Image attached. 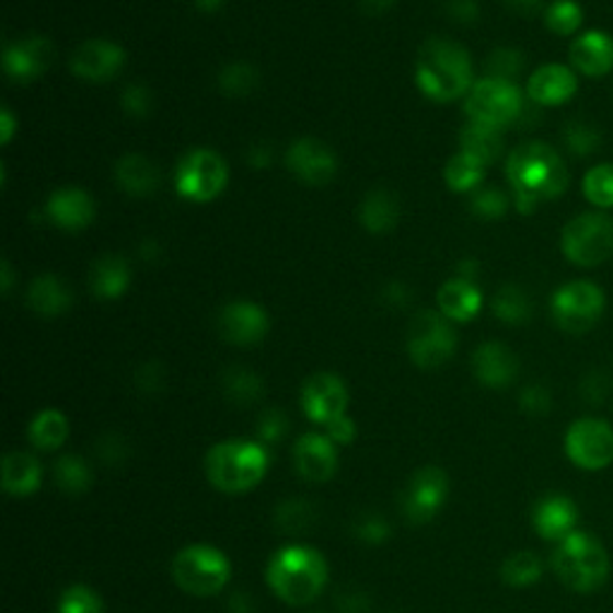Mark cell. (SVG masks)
<instances>
[{
	"label": "cell",
	"mask_w": 613,
	"mask_h": 613,
	"mask_svg": "<svg viewBox=\"0 0 613 613\" xmlns=\"http://www.w3.org/2000/svg\"><path fill=\"white\" fill-rule=\"evenodd\" d=\"M506 175L520 213H532L540 204L552 201L568 189L564 159L544 142H528L513 149L506 163Z\"/></svg>",
	"instance_id": "1"
},
{
	"label": "cell",
	"mask_w": 613,
	"mask_h": 613,
	"mask_svg": "<svg viewBox=\"0 0 613 613\" xmlns=\"http://www.w3.org/2000/svg\"><path fill=\"white\" fill-rule=\"evenodd\" d=\"M415 82L431 101H455L472 89V62L467 50L451 38H429L421 46Z\"/></svg>",
	"instance_id": "2"
},
{
	"label": "cell",
	"mask_w": 613,
	"mask_h": 613,
	"mask_svg": "<svg viewBox=\"0 0 613 613\" xmlns=\"http://www.w3.org/2000/svg\"><path fill=\"white\" fill-rule=\"evenodd\" d=\"M328 566L324 556L312 546L292 544L280 548V552L268 560L266 582L278 594V599L302 606L310 604L322 594L326 585Z\"/></svg>",
	"instance_id": "3"
},
{
	"label": "cell",
	"mask_w": 613,
	"mask_h": 613,
	"mask_svg": "<svg viewBox=\"0 0 613 613\" xmlns=\"http://www.w3.org/2000/svg\"><path fill=\"white\" fill-rule=\"evenodd\" d=\"M552 568L568 590L590 594L609 580L611 560L604 544L594 534L575 530L556 544Z\"/></svg>",
	"instance_id": "4"
},
{
	"label": "cell",
	"mask_w": 613,
	"mask_h": 613,
	"mask_svg": "<svg viewBox=\"0 0 613 613\" xmlns=\"http://www.w3.org/2000/svg\"><path fill=\"white\" fill-rule=\"evenodd\" d=\"M268 467L264 446L250 441H221L207 455V475L216 489L242 494L257 487Z\"/></svg>",
	"instance_id": "5"
},
{
	"label": "cell",
	"mask_w": 613,
	"mask_h": 613,
	"mask_svg": "<svg viewBox=\"0 0 613 613\" xmlns=\"http://www.w3.org/2000/svg\"><path fill=\"white\" fill-rule=\"evenodd\" d=\"M560 250L575 266L592 268L611 259L613 254V221L602 211H587L560 233Z\"/></svg>",
	"instance_id": "6"
},
{
	"label": "cell",
	"mask_w": 613,
	"mask_h": 613,
	"mask_svg": "<svg viewBox=\"0 0 613 613\" xmlns=\"http://www.w3.org/2000/svg\"><path fill=\"white\" fill-rule=\"evenodd\" d=\"M522 111H525V101H522L516 82L496 80V77H484L472 84L465 99L467 118L477 125L494 127V130L518 123Z\"/></svg>",
	"instance_id": "7"
},
{
	"label": "cell",
	"mask_w": 613,
	"mask_h": 613,
	"mask_svg": "<svg viewBox=\"0 0 613 613\" xmlns=\"http://www.w3.org/2000/svg\"><path fill=\"white\" fill-rule=\"evenodd\" d=\"M173 580L187 594H219L230 580V564L219 548L209 544L187 546L173 560Z\"/></svg>",
	"instance_id": "8"
},
{
	"label": "cell",
	"mask_w": 613,
	"mask_h": 613,
	"mask_svg": "<svg viewBox=\"0 0 613 613\" xmlns=\"http://www.w3.org/2000/svg\"><path fill=\"white\" fill-rule=\"evenodd\" d=\"M604 307V290L592 280H572V284L560 286L552 298L554 322L560 331L572 336L590 331L602 319Z\"/></svg>",
	"instance_id": "9"
},
{
	"label": "cell",
	"mask_w": 613,
	"mask_h": 613,
	"mask_svg": "<svg viewBox=\"0 0 613 613\" xmlns=\"http://www.w3.org/2000/svg\"><path fill=\"white\" fill-rule=\"evenodd\" d=\"M228 183V165L211 149H197L177 165V195L192 201H211L221 195Z\"/></svg>",
	"instance_id": "10"
},
{
	"label": "cell",
	"mask_w": 613,
	"mask_h": 613,
	"mask_svg": "<svg viewBox=\"0 0 613 613\" xmlns=\"http://www.w3.org/2000/svg\"><path fill=\"white\" fill-rule=\"evenodd\" d=\"M455 331L449 319L437 312H419L407 331V352L421 369H437L451 360Z\"/></svg>",
	"instance_id": "11"
},
{
	"label": "cell",
	"mask_w": 613,
	"mask_h": 613,
	"mask_svg": "<svg viewBox=\"0 0 613 613\" xmlns=\"http://www.w3.org/2000/svg\"><path fill=\"white\" fill-rule=\"evenodd\" d=\"M566 455L587 472H599L613 463V427L599 417L575 419L566 431Z\"/></svg>",
	"instance_id": "12"
},
{
	"label": "cell",
	"mask_w": 613,
	"mask_h": 613,
	"mask_svg": "<svg viewBox=\"0 0 613 613\" xmlns=\"http://www.w3.org/2000/svg\"><path fill=\"white\" fill-rule=\"evenodd\" d=\"M446 496H449V479L439 467H425L415 472V477L407 484L401 496V510L405 518L421 525L439 513Z\"/></svg>",
	"instance_id": "13"
},
{
	"label": "cell",
	"mask_w": 613,
	"mask_h": 613,
	"mask_svg": "<svg viewBox=\"0 0 613 613\" xmlns=\"http://www.w3.org/2000/svg\"><path fill=\"white\" fill-rule=\"evenodd\" d=\"M302 407L307 417L316 425H331V421L345 415L348 407V391L336 374H314L307 379L302 389Z\"/></svg>",
	"instance_id": "14"
},
{
	"label": "cell",
	"mask_w": 613,
	"mask_h": 613,
	"mask_svg": "<svg viewBox=\"0 0 613 613\" xmlns=\"http://www.w3.org/2000/svg\"><path fill=\"white\" fill-rule=\"evenodd\" d=\"M288 169L296 173L307 185H326L336 175V157L324 142L319 139H298L292 142L286 157Z\"/></svg>",
	"instance_id": "15"
},
{
	"label": "cell",
	"mask_w": 613,
	"mask_h": 613,
	"mask_svg": "<svg viewBox=\"0 0 613 613\" xmlns=\"http://www.w3.org/2000/svg\"><path fill=\"white\" fill-rule=\"evenodd\" d=\"M125 66V50L113 44L104 42V38H96V42H86L77 54L72 56L70 68L77 77L92 82H106L111 77L118 74Z\"/></svg>",
	"instance_id": "16"
},
{
	"label": "cell",
	"mask_w": 613,
	"mask_h": 613,
	"mask_svg": "<svg viewBox=\"0 0 613 613\" xmlns=\"http://www.w3.org/2000/svg\"><path fill=\"white\" fill-rule=\"evenodd\" d=\"M54 56H56L54 46H50L48 38L30 36V38H22V42L10 44L5 48L3 66L12 80L30 82L50 68Z\"/></svg>",
	"instance_id": "17"
},
{
	"label": "cell",
	"mask_w": 613,
	"mask_h": 613,
	"mask_svg": "<svg viewBox=\"0 0 613 613\" xmlns=\"http://www.w3.org/2000/svg\"><path fill=\"white\" fill-rule=\"evenodd\" d=\"M219 331L228 343L254 345L266 336L268 316L252 302H230L219 314Z\"/></svg>",
	"instance_id": "18"
},
{
	"label": "cell",
	"mask_w": 613,
	"mask_h": 613,
	"mask_svg": "<svg viewBox=\"0 0 613 613\" xmlns=\"http://www.w3.org/2000/svg\"><path fill=\"white\" fill-rule=\"evenodd\" d=\"M578 92V77L560 62H546L528 80V96L536 106H560Z\"/></svg>",
	"instance_id": "19"
},
{
	"label": "cell",
	"mask_w": 613,
	"mask_h": 613,
	"mask_svg": "<svg viewBox=\"0 0 613 613\" xmlns=\"http://www.w3.org/2000/svg\"><path fill=\"white\" fill-rule=\"evenodd\" d=\"M532 525L540 532L542 540L558 544L575 532V525H578V506L564 494L544 496L542 501L534 506Z\"/></svg>",
	"instance_id": "20"
},
{
	"label": "cell",
	"mask_w": 613,
	"mask_h": 613,
	"mask_svg": "<svg viewBox=\"0 0 613 613\" xmlns=\"http://www.w3.org/2000/svg\"><path fill=\"white\" fill-rule=\"evenodd\" d=\"M472 369L484 386L506 389L508 383L516 381L520 362L504 343H484L472 355Z\"/></svg>",
	"instance_id": "21"
},
{
	"label": "cell",
	"mask_w": 613,
	"mask_h": 613,
	"mask_svg": "<svg viewBox=\"0 0 613 613\" xmlns=\"http://www.w3.org/2000/svg\"><path fill=\"white\" fill-rule=\"evenodd\" d=\"M570 66L587 77L613 70V38L606 32H585L570 46Z\"/></svg>",
	"instance_id": "22"
},
{
	"label": "cell",
	"mask_w": 613,
	"mask_h": 613,
	"mask_svg": "<svg viewBox=\"0 0 613 613\" xmlns=\"http://www.w3.org/2000/svg\"><path fill=\"white\" fill-rule=\"evenodd\" d=\"M46 216L62 230H82L94 219V201L84 189L62 187L48 197Z\"/></svg>",
	"instance_id": "23"
},
{
	"label": "cell",
	"mask_w": 613,
	"mask_h": 613,
	"mask_svg": "<svg viewBox=\"0 0 613 613\" xmlns=\"http://www.w3.org/2000/svg\"><path fill=\"white\" fill-rule=\"evenodd\" d=\"M298 472L310 482H328L336 472L334 441L322 433H307L296 446Z\"/></svg>",
	"instance_id": "24"
},
{
	"label": "cell",
	"mask_w": 613,
	"mask_h": 613,
	"mask_svg": "<svg viewBox=\"0 0 613 613\" xmlns=\"http://www.w3.org/2000/svg\"><path fill=\"white\" fill-rule=\"evenodd\" d=\"M439 310L451 322H472L482 310V292L467 278L446 280L439 290Z\"/></svg>",
	"instance_id": "25"
},
{
	"label": "cell",
	"mask_w": 613,
	"mask_h": 613,
	"mask_svg": "<svg viewBox=\"0 0 613 613\" xmlns=\"http://www.w3.org/2000/svg\"><path fill=\"white\" fill-rule=\"evenodd\" d=\"M115 181L127 192V195L135 197H147L153 189L159 187L161 175L159 169L153 165L142 153H127L115 165Z\"/></svg>",
	"instance_id": "26"
},
{
	"label": "cell",
	"mask_w": 613,
	"mask_h": 613,
	"mask_svg": "<svg viewBox=\"0 0 613 613\" xmlns=\"http://www.w3.org/2000/svg\"><path fill=\"white\" fill-rule=\"evenodd\" d=\"M27 300L32 310L44 316H58L62 312H68L72 304L70 288L54 274H44L34 278L27 292Z\"/></svg>",
	"instance_id": "27"
},
{
	"label": "cell",
	"mask_w": 613,
	"mask_h": 613,
	"mask_svg": "<svg viewBox=\"0 0 613 613\" xmlns=\"http://www.w3.org/2000/svg\"><path fill=\"white\" fill-rule=\"evenodd\" d=\"M42 484V465L30 453H8L3 460V487L12 496H27Z\"/></svg>",
	"instance_id": "28"
},
{
	"label": "cell",
	"mask_w": 613,
	"mask_h": 613,
	"mask_svg": "<svg viewBox=\"0 0 613 613\" xmlns=\"http://www.w3.org/2000/svg\"><path fill=\"white\" fill-rule=\"evenodd\" d=\"M130 286V266L123 257H101L92 268V290L101 300H115Z\"/></svg>",
	"instance_id": "29"
},
{
	"label": "cell",
	"mask_w": 613,
	"mask_h": 613,
	"mask_svg": "<svg viewBox=\"0 0 613 613\" xmlns=\"http://www.w3.org/2000/svg\"><path fill=\"white\" fill-rule=\"evenodd\" d=\"M398 199L389 189H374L360 204V221L369 233H386L398 223Z\"/></svg>",
	"instance_id": "30"
},
{
	"label": "cell",
	"mask_w": 613,
	"mask_h": 613,
	"mask_svg": "<svg viewBox=\"0 0 613 613\" xmlns=\"http://www.w3.org/2000/svg\"><path fill=\"white\" fill-rule=\"evenodd\" d=\"M460 151L467 153V157L477 159L482 165H489L501 157L504 151V139L501 130H494L487 125L470 123L463 132H460Z\"/></svg>",
	"instance_id": "31"
},
{
	"label": "cell",
	"mask_w": 613,
	"mask_h": 613,
	"mask_svg": "<svg viewBox=\"0 0 613 613\" xmlns=\"http://www.w3.org/2000/svg\"><path fill=\"white\" fill-rule=\"evenodd\" d=\"M68 419L58 410L38 413L30 427V439L42 451H56L68 439Z\"/></svg>",
	"instance_id": "32"
},
{
	"label": "cell",
	"mask_w": 613,
	"mask_h": 613,
	"mask_svg": "<svg viewBox=\"0 0 613 613\" xmlns=\"http://www.w3.org/2000/svg\"><path fill=\"white\" fill-rule=\"evenodd\" d=\"M491 310L496 319H501L504 324H525L532 316V302L528 298V292L520 286H504L494 296Z\"/></svg>",
	"instance_id": "33"
},
{
	"label": "cell",
	"mask_w": 613,
	"mask_h": 613,
	"mask_svg": "<svg viewBox=\"0 0 613 613\" xmlns=\"http://www.w3.org/2000/svg\"><path fill=\"white\" fill-rule=\"evenodd\" d=\"M484 173H487V165H482L477 159L458 151L455 157L446 163L443 177L453 192H472L482 185Z\"/></svg>",
	"instance_id": "34"
},
{
	"label": "cell",
	"mask_w": 613,
	"mask_h": 613,
	"mask_svg": "<svg viewBox=\"0 0 613 613\" xmlns=\"http://www.w3.org/2000/svg\"><path fill=\"white\" fill-rule=\"evenodd\" d=\"M223 391L228 395V401H233L235 405H250L262 398L264 383L257 374L250 372V369L233 367L228 369L223 377Z\"/></svg>",
	"instance_id": "35"
},
{
	"label": "cell",
	"mask_w": 613,
	"mask_h": 613,
	"mask_svg": "<svg viewBox=\"0 0 613 613\" xmlns=\"http://www.w3.org/2000/svg\"><path fill=\"white\" fill-rule=\"evenodd\" d=\"M542 572H544L542 560L532 552L510 554L501 566V578L510 587H530L534 582H540Z\"/></svg>",
	"instance_id": "36"
},
{
	"label": "cell",
	"mask_w": 613,
	"mask_h": 613,
	"mask_svg": "<svg viewBox=\"0 0 613 613\" xmlns=\"http://www.w3.org/2000/svg\"><path fill=\"white\" fill-rule=\"evenodd\" d=\"M546 27L558 36H570L582 27L585 12L578 0H554L552 5L544 10Z\"/></svg>",
	"instance_id": "37"
},
{
	"label": "cell",
	"mask_w": 613,
	"mask_h": 613,
	"mask_svg": "<svg viewBox=\"0 0 613 613\" xmlns=\"http://www.w3.org/2000/svg\"><path fill=\"white\" fill-rule=\"evenodd\" d=\"M582 195L597 209L613 207V163H599L587 171L582 181Z\"/></svg>",
	"instance_id": "38"
},
{
	"label": "cell",
	"mask_w": 613,
	"mask_h": 613,
	"mask_svg": "<svg viewBox=\"0 0 613 613\" xmlns=\"http://www.w3.org/2000/svg\"><path fill=\"white\" fill-rule=\"evenodd\" d=\"M56 487H60L66 494H84L92 484V472H89L86 463L77 455H62L56 467H54Z\"/></svg>",
	"instance_id": "39"
},
{
	"label": "cell",
	"mask_w": 613,
	"mask_h": 613,
	"mask_svg": "<svg viewBox=\"0 0 613 613\" xmlns=\"http://www.w3.org/2000/svg\"><path fill=\"white\" fill-rule=\"evenodd\" d=\"M564 142L575 157H590L602 147V132L587 120H570L564 130Z\"/></svg>",
	"instance_id": "40"
},
{
	"label": "cell",
	"mask_w": 613,
	"mask_h": 613,
	"mask_svg": "<svg viewBox=\"0 0 613 613\" xmlns=\"http://www.w3.org/2000/svg\"><path fill=\"white\" fill-rule=\"evenodd\" d=\"M312 520H314V508L307 501H302V498H290V501L280 504L276 510V525L288 534L304 532L312 525Z\"/></svg>",
	"instance_id": "41"
},
{
	"label": "cell",
	"mask_w": 613,
	"mask_h": 613,
	"mask_svg": "<svg viewBox=\"0 0 613 613\" xmlns=\"http://www.w3.org/2000/svg\"><path fill=\"white\" fill-rule=\"evenodd\" d=\"M259 82V74L247 62H233V66H225L219 74V84L225 94L230 96H245L250 94L254 86Z\"/></svg>",
	"instance_id": "42"
},
{
	"label": "cell",
	"mask_w": 613,
	"mask_h": 613,
	"mask_svg": "<svg viewBox=\"0 0 613 613\" xmlns=\"http://www.w3.org/2000/svg\"><path fill=\"white\" fill-rule=\"evenodd\" d=\"M58 613H104V604L94 590L84 585H74L62 592Z\"/></svg>",
	"instance_id": "43"
},
{
	"label": "cell",
	"mask_w": 613,
	"mask_h": 613,
	"mask_svg": "<svg viewBox=\"0 0 613 613\" xmlns=\"http://www.w3.org/2000/svg\"><path fill=\"white\" fill-rule=\"evenodd\" d=\"M506 211H508V197L501 189L484 187L477 189L475 197H472V213L479 216V219H487V221L504 219Z\"/></svg>",
	"instance_id": "44"
},
{
	"label": "cell",
	"mask_w": 613,
	"mask_h": 613,
	"mask_svg": "<svg viewBox=\"0 0 613 613\" xmlns=\"http://www.w3.org/2000/svg\"><path fill=\"white\" fill-rule=\"evenodd\" d=\"M522 70V54L516 48H496L487 60V72L496 80L513 82V77Z\"/></svg>",
	"instance_id": "45"
},
{
	"label": "cell",
	"mask_w": 613,
	"mask_h": 613,
	"mask_svg": "<svg viewBox=\"0 0 613 613\" xmlns=\"http://www.w3.org/2000/svg\"><path fill=\"white\" fill-rule=\"evenodd\" d=\"M151 89L144 84H130L123 94V108L125 113L135 115V118H144L151 113Z\"/></svg>",
	"instance_id": "46"
},
{
	"label": "cell",
	"mask_w": 613,
	"mask_h": 613,
	"mask_svg": "<svg viewBox=\"0 0 613 613\" xmlns=\"http://www.w3.org/2000/svg\"><path fill=\"white\" fill-rule=\"evenodd\" d=\"M580 393L590 405H602L611 393V377L606 372H590L580 383Z\"/></svg>",
	"instance_id": "47"
},
{
	"label": "cell",
	"mask_w": 613,
	"mask_h": 613,
	"mask_svg": "<svg viewBox=\"0 0 613 613\" xmlns=\"http://www.w3.org/2000/svg\"><path fill=\"white\" fill-rule=\"evenodd\" d=\"M520 407L528 415H546L552 410V393H548L544 386H540V383H532V386L522 389Z\"/></svg>",
	"instance_id": "48"
},
{
	"label": "cell",
	"mask_w": 613,
	"mask_h": 613,
	"mask_svg": "<svg viewBox=\"0 0 613 613\" xmlns=\"http://www.w3.org/2000/svg\"><path fill=\"white\" fill-rule=\"evenodd\" d=\"M389 534H391L389 522L381 520L379 516H365L357 520V525H355V536H360V540L367 544L386 542Z\"/></svg>",
	"instance_id": "49"
},
{
	"label": "cell",
	"mask_w": 613,
	"mask_h": 613,
	"mask_svg": "<svg viewBox=\"0 0 613 613\" xmlns=\"http://www.w3.org/2000/svg\"><path fill=\"white\" fill-rule=\"evenodd\" d=\"M288 431V417L280 410H266L259 419V439L264 443H278Z\"/></svg>",
	"instance_id": "50"
},
{
	"label": "cell",
	"mask_w": 613,
	"mask_h": 613,
	"mask_svg": "<svg viewBox=\"0 0 613 613\" xmlns=\"http://www.w3.org/2000/svg\"><path fill=\"white\" fill-rule=\"evenodd\" d=\"M96 453L101 455V460L108 465H115V463H120V460L125 458V443L115 437V433H111V437H104L99 441L96 446Z\"/></svg>",
	"instance_id": "51"
},
{
	"label": "cell",
	"mask_w": 613,
	"mask_h": 613,
	"mask_svg": "<svg viewBox=\"0 0 613 613\" xmlns=\"http://www.w3.org/2000/svg\"><path fill=\"white\" fill-rule=\"evenodd\" d=\"M326 431H328V439L331 441H336V443H352V439H355V421L350 419V417H338V419H334L331 421V425L326 427Z\"/></svg>",
	"instance_id": "52"
},
{
	"label": "cell",
	"mask_w": 613,
	"mask_h": 613,
	"mask_svg": "<svg viewBox=\"0 0 613 613\" xmlns=\"http://www.w3.org/2000/svg\"><path fill=\"white\" fill-rule=\"evenodd\" d=\"M446 10L455 22H475L479 18V5L475 0H449Z\"/></svg>",
	"instance_id": "53"
},
{
	"label": "cell",
	"mask_w": 613,
	"mask_h": 613,
	"mask_svg": "<svg viewBox=\"0 0 613 613\" xmlns=\"http://www.w3.org/2000/svg\"><path fill=\"white\" fill-rule=\"evenodd\" d=\"M161 383H163V372L157 362H149L137 372V386L147 393L159 391Z\"/></svg>",
	"instance_id": "54"
},
{
	"label": "cell",
	"mask_w": 613,
	"mask_h": 613,
	"mask_svg": "<svg viewBox=\"0 0 613 613\" xmlns=\"http://www.w3.org/2000/svg\"><path fill=\"white\" fill-rule=\"evenodd\" d=\"M338 609L340 613H365L369 609V597L365 592H340Z\"/></svg>",
	"instance_id": "55"
},
{
	"label": "cell",
	"mask_w": 613,
	"mask_h": 613,
	"mask_svg": "<svg viewBox=\"0 0 613 613\" xmlns=\"http://www.w3.org/2000/svg\"><path fill=\"white\" fill-rule=\"evenodd\" d=\"M504 3L513 12H518V15H528V18L536 15L540 10H546L544 0H504Z\"/></svg>",
	"instance_id": "56"
},
{
	"label": "cell",
	"mask_w": 613,
	"mask_h": 613,
	"mask_svg": "<svg viewBox=\"0 0 613 613\" xmlns=\"http://www.w3.org/2000/svg\"><path fill=\"white\" fill-rule=\"evenodd\" d=\"M383 300L395 304V307H405L407 302H410V290H407L403 284H389L386 290H383Z\"/></svg>",
	"instance_id": "57"
},
{
	"label": "cell",
	"mask_w": 613,
	"mask_h": 613,
	"mask_svg": "<svg viewBox=\"0 0 613 613\" xmlns=\"http://www.w3.org/2000/svg\"><path fill=\"white\" fill-rule=\"evenodd\" d=\"M247 159H250V163L254 165V169H264V165L271 163V149L264 147V144L252 147L250 153H247Z\"/></svg>",
	"instance_id": "58"
},
{
	"label": "cell",
	"mask_w": 613,
	"mask_h": 613,
	"mask_svg": "<svg viewBox=\"0 0 613 613\" xmlns=\"http://www.w3.org/2000/svg\"><path fill=\"white\" fill-rule=\"evenodd\" d=\"M228 611H233V613H252L254 604H252V599L245 592H235L233 597H230Z\"/></svg>",
	"instance_id": "59"
},
{
	"label": "cell",
	"mask_w": 613,
	"mask_h": 613,
	"mask_svg": "<svg viewBox=\"0 0 613 613\" xmlns=\"http://www.w3.org/2000/svg\"><path fill=\"white\" fill-rule=\"evenodd\" d=\"M0 127H3V142L8 144L12 139V132H15V118H12L8 108H3V115H0Z\"/></svg>",
	"instance_id": "60"
},
{
	"label": "cell",
	"mask_w": 613,
	"mask_h": 613,
	"mask_svg": "<svg viewBox=\"0 0 613 613\" xmlns=\"http://www.w3.org/2000/svg\"><path fill=\"white\" fill-rule=\"evenodd\" d=\"M395 0H362V8L367 12H372V15H379V12H386Z\"/></svg>",
	"instance_id": "61"
},
{
	"label": "cell",
	"mask_w": 613,
	"mask_h": 613,
	"mask_svg": "<svg viewBox=\"0 0 613 613\" xmlns=\"http://www.w3.org/2000/svg\"><path fill=\"white\" fill-rule=\"evenodd\" d=\"M225 0H195V5L201 10V12H219L223 8Z\"/></svg>",
	"instance_id": "62"
},
{
	"label": "cell",
	"mask_w": 613,
	"mask_h": 613,
	"mask_svg": "<svg viewBox=\"0 0 613 613\" xmlns=\"http://www.w3.org/2000/svg\"><path fill=\"white\" fill-rule=\"evenodd\" d=\"M3 276H5V278H3V290L8 292V290H10V280H12V278H10V266H8V262L3 264Z\"/></svg>",
	"instance_id": "63"
}]
</instances>
